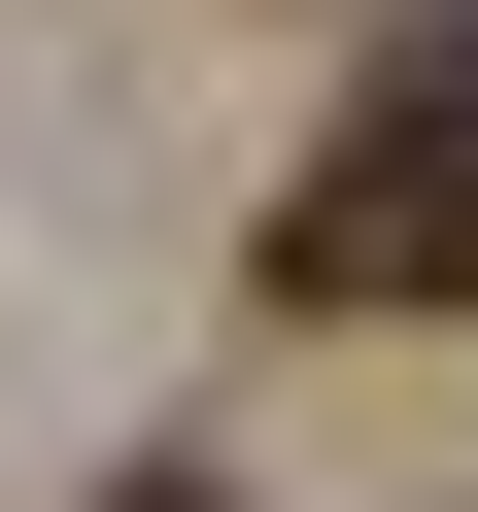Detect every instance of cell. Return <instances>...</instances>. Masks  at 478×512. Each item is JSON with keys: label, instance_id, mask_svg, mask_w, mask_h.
I'll return each instance as SVG.
<instances>
[{"label": "cell", "instance_id": "cell-1", "mask_svg": "<svg viewBox=\"0 0 478 512\" xmlns=\"http://www.w3.org/2000/svg\"><path fill=\"white\" fill-rule=\"evenodd\" d=\"M274 308H342V342H410V308H478V103H410L376 69V137L274 205Z\"/></svg>", "mask_w": 478, "mask_h": 512}, {"label": "cell", "instance_id": "cell-2", "mask_svg": "<svg viewBox=\"0 0 478 512\" xmlns=\"http://www.w3.org/2000/svg\"><path fill=\"white\" fill-rule=\"evenodd\" d=\"M103 512H239V478H103Z\"/></svg>", "mask_w": 478, "mask_h": 512}]
</instances>
